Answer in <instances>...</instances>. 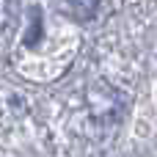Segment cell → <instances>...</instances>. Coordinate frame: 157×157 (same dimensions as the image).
Listing matches in <instances>:
<instances>
[{
  "mask_svg": "<svg viewBox=\"0 0 157 157\" xmlns=\"http://www.w3.org/2000/svg\"><path fill=\"white\" fill-rule=\"evenodd\" d=\"M39 36H41V17H39V8H33L30 11V30L25 33V44L33 47L39 41Z\"/></svg>",
  "mask_w": 157,
  "mask_h": 157,
  "instance_id": "cell-1",
  "label": "cell"
},
{
  "mask_svg": "<svg viewBox=\"0 0 157 157\" xmlns=\"http://www.w3.org/2000/svg\"><path fill=\"white\" fill-rule=\"evenodd\" d=\"M72 3V8H75V14L77 17H94V11L99 8V0H69Z\"/></svg>",
  "mask_w": 157,
  "mask_h": 157,
  "instance_id": "cell-2",
  "label": "cell"
}]
</instances>
